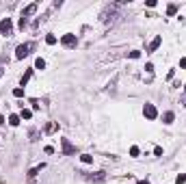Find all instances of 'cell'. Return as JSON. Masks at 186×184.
Returning a JSON list of instances; mask_svg holds the SVG:
<instances>
[{
	"mask_svg": "<svg viewBox=\"0 0 186 184\" xmlns=\"http://www.w3.org/2000/svg\"><path fill=\"white\" fill-rule=\"evenodd\" d=\"M139 184H149V182H147V180H141V182H139Z\"/></svg>",
	"mask_w": 186,
	"mask_h": 184,
	"instance_id": "83f0119b",
	"label": "cell"
},
{
	"mask_svg": "<svg viewBox=\"0 0 186 184\" xmlns=\"http://www.w3.org/2000/svg\"><path fill=\"white\" fill-rule=\"evenodd\" d=\"M30 48H32V43H22V46H18V50H15V59L22 61L24 57H28V54H30Z\"/></svg>",
	"mask_w": 186,
	"mask_h": 184,
	"instance_id": "7a4b0ae2",
	"label": "cell"
},
{
	"mask_svg": "<svg viewBox=\"0 0 186 184\" xmlns=\"http://www.w3.org/2000/svg\"><path fill=\"white\" fill-rule=\"evenodd\" d=\"M30 76H32V69H26V74H24V76H22V80H20V85H22V87H24V85H26V82H28V80H30Z\"/></svg>",
	"mask_w": 186,
	"mask_h": 184,
	"instance_id": "30bf717a",
	"label": "cell"
},
{
	"mask_svg": "<svg viewBox=\"0 0 186 184\" xmlns=\"http://www.w3.org/2000/svg\"><path fill=\"white\" fill-rule=\"evenodd\" d=\"M56 128H58L56 124H48V126H46V132H54Z\"/></svg>",
	"mask_w": 186,
	"mask_h": 184,
	"instance_id": "44dd1931",
	"label": "cell"
},
{
	"mask_svg": "<svg viewBox=\"0 0 186 184\" xmlns=\"http://www.w3.org/2000/svg\"><path fill=\"white\" fill-rule=\"evenodd\" d=\"M35 11H37V4L32 2V4H28V7L24 9V13H22V18H28V15H32V13H35Z\"/></svg>",
	"mask_w": 186,
	"mask_h": 184,
	"instance_id": "8992f818",
	"label": "cell"
},
{
	"mask_svg": "<svg viewBox=\"0 0 186 184\" xmlns=\"http://www.w3.org/2000/svg\"><path fill=\"white\" fill-rule=\"evenodd\" d=\"M61 43L65 48H76V43H78V39H76L74 33H67V35H63L61 37Z\"/></svg>",
	"mask_w": 186,
	"mask_h": 184,
	"instance_id": "3957f363",
	"label": "cell"
},
{
	"mask_svg": "<svg viewBox=\"0 0 186 184\" xmlns=\"http://www.w3.org/2000/svg\"><path fill=\"white\" fill-rule=\"evenodd\" d=\"M160 41H162V37H156V39H154V41H151V43H149V48H147V52H154V50H156L158 46H160Z\"/></svg>",
	"mask_w": 186,
	"mask_h": 184,
	"instance_id": "ba28073f",
	"label": "cell"
},
{
	"mask_svg": "<svg viewBox=\"0 0 186 184\" xmlns=\"http://www.w3.org/2000/svg\"><path fill=\"white\" fill-rule=\"evenodd\" d=\"M2 71H4V69H2V67H0V78H2Z\"/></svg>",
	"mask_w": 186,
	"mask_h": 184,
	"instance_id": "f1b7e54d",
	"label": "cell"
},
{
	"mask_svg": "<svg viewBox=\"0 0 186 184\" xmlns=\"http://www.w3.org/2000/svg\"><path fill=\"white\" fill-rule=\"evenodd\" d=\"M139 154H141V149L136 147V145H132V147H130V156H132V158H136Z\"/></svg>",
	"mask_w": 186,
	"mask_h": 184,
	"instance_id": "ac0fdd59",
	"label": "cell"
},
{
	"mask_svg": "<svg viewBox=\"0 0 186 184\" xmlns=\"http://www.w3.org/2000/svg\"><path fill=\"white\" fill-rule=\"evenodd\" d=\"M61 145H63V154H65V156L76 154V145H72V143H69L67 139H61Z\"/></svg>",
	"mask_w": 186,
	"mask_h": 184,
	"instance_id": "5b68a950",
	"label": "cell"
},
{
	"mask_svg": "<svg viewBox=\"0 0 186 184\" xmlns=\"http://www.w3.org/2000/svg\"><path fill=\"white\" fill-rule=\"evenodd\" d=\"M37 134H39L37 130H30V141H35V139H37Z\"/></svg>",
	"mask_w": 186,
	"mask_h": 184,
	"instance_id": "603a6c76",
	"label": "cell"
},
{
	"mask_svg": "<svg viewBox=\"0 0 186 184\" xmlns=\"http://www.w3.org/2000/svg\"><path fill=\"white\" fill-rule=\"evenodd\" d=\"M2 124H4V117H2V115H0V126H2Z\"/></svg>",
	"mask_w": 186,
	"mask_h": 184,
	"instance_id": "4316f807",
	"label": "cell"
},
{
	"mask_svg": "<svg viewBox=\"0 0 186 184\" xmlns=\"http://www.w3.org/2000/svg\"><path fill=\"white\" fill-rule=\"evenodd\" d=\"M145 71H149V74H151V71H154V65H151V63H147V65H145Z\"/></svg>",
	"mask_w": 186,
	"mask_h": 184,
	"instance_id": "cb8c5ba5",
	"label": "cell"
},
{
	"mask_svg": "<svg viewBox=\"0 0 186 184\" xmlns=\"http://www.w3.org/2000/svg\"><path fill=\"white\" fill-rule=\"evenodd\" d=\"M173 119H175V115H173L171 110H167V113L162 115V121H165V124H173Z\"/></svg>",
	"mask_w": 186,
	"mask_h": 184,
	"instance_id": "9c48e42d",
	"label": "cell"
},
{
	"mask_svg": "<svg viewBox=\"0 0 186 184\" xmlns=\"http://www.w3.org/2000/svg\"><path fill=\"white\" fill-rule=\"evenodd\" d=\"M175 182H178V184H186V176H178Z\"/></svg>",
	"mask_w": 186,
	"mask_h": 184,
	"instance_id": "7402d4cb",
	"label": "cell"
},
{
	"mask_svg": "<svg viewBox=\"0 0 186 184\" xmlns=\"http://www.w3.org/2000/svg\"><path fill=\"white\" fill-rule=\"evenodd\" d=\"M154 154L156 156H162V147H154Z\"/></svg>",
	"mask_w": 186,
	"mask_h": 184,
	"instance_id": "d4e9b609",
	"label": "cell"
},
{
	"mask_svg": "<svg viewBox=\"0 0 186 184\" xmlns=\"http://www.w3.org/2000/svg\"><path fill=\"white\" fill-rule=\"evenodd\" d=\"M175 11H178V4H169L167 7V15H175Z\"/></svg>",
	"mask_w": 186,
	"mask_h": 184,
	"instance_id": "e0dca14e",
	"label": "cell"
},
{
	"mask_svg": "<svg viewBox=\"0 0 186 184\" xmlns=\"http://www.w3.org/2000/svg\"><path fill=\"white\" fill-rule=\"evenodd\" d=\"M46 43H48V46H54V43H56V37H54V35H48L46 37Z\"/></svg>",
	"mask_w": 186,
	"mask_h": 184,
	"instance_id": "d6986e66",
	"label": "cell"
},
{
	"mask_svg": "<svg viewBox=\"0 0 186 184\" xmlns=\"http://www.w3.org/2000/svg\"><path fill=\"white\" fill-rule=\"evenodd\" d=\"M20 121H22L20 115H11V117H9V124H11V126H20Z\"/></svg>",
	"mask_w": 186,
	"mask_h": 184,
	"instance_id": "8fae6325",
	"label": "cell"
},
{
	"mask_svg": "<svg viewBox=\"0 0 186 184\" xmlns=\"http://www.w3.org/2000/svg\"><path fill=\"white\" fill-rule=\"evenodd\" d=\"M128 57H130V59H139L141 52H139V50H132V52H128Z\"/></svg>",
	"mask_w": 186,
	"mask_h": 184,
	"instance_id": "ffe728a7",
	"label": "cell"
},
{
	"mask_svg": "<svg viewBox=\"0 0 186 184\" xmlns=\"http://www.w3.org/2000/svg\"><path fill=\"white\" fill-rule=\"evenodd\" d=\"M13 96L15 98H24V89H22V87H15L13 89Z\"/></svg>",
	"mask_w": 186,
	"mask_h": 184,
	"instance_id": "2e32d148",
	"label": "cell"
},
{
	"mask_svg": "<svg viewBox=\"0 0 186 184\" xmlns=\"http://www.w3.org/2000/svg\"><path fill=\"white\" fill-rule=\"evenodd\" d=\"M89 180H91V182H102V180H104V171H100L97 176H89Z\"/></svg>",
	"mask_w": 186,
	"mask_h": 184,
	"instance_id": "5bb4252c",
	"label": "cell"
},
{
	"mask_svg": "<svg viewBox=\"0 0 186 184\" xmlns=\"http://www.w3.org/2000/svg\"><path fill=\"white\" fill-rule=\"evenodd\" d=\"M43 169H46V165H43V163H41V165H37V167H32V169L28 171V178H35V176L39 173V171H43Z\"/></svg>",
	"mask_w": 186,
	"mask_h": 184,
	"instance_id": "52a82bcc",
	"label": "cell"
},
{
	"mask_svg": "<svg viewBox=\"0 0 186 184\" xmlns=\"http://www.w3.org/2000/svg\"><path fill=\"white\" fill-rule=\"evenodd\" d=\"M143 115L147 117V119H156V117H158V110H156L154 104H145V106H143Z\"/></svg>",
	"mask_w": 186,
	"mask_h": 184,
	"instance_id": "277c9868",
	"label": "cell"
},
{
	"mask_svg": "<svg viewBox=\"0 0 186 184\" xmlns=\"http://www.w3.org/2000/svg\"><path fill=\"white\" fill-rule=\"evenodd\" d=\"M20 117H22V119H30V117H32V110H28V108H22Z\"/></svg>",
	"mask_w": 186,
	"mask_h": 184,
	"instance_id": "4fadbf2b",
	"label": "cell"
},
{
	"mask_svg": "<svg viewBox=\"0 0 186 184\" xmlns=\"http://www.w3.org/2000/svg\"><path fill=\"white\" fill-rule=\"evenodd\" d=\"M180 67H182V69H186V57H184L182 61H180Z\"/></svg>",
	"mask_w": 186,
	"mask_h": 184,
	"instance_id": "484cf974",
	"label": "cell"
},
{
	"mask_svg": "<svg viewBox=\"0 0 186 184\" xmlns=\"http://www.w3.org/2000/svg\"><path fill=\"white\" fill-rule=\"evenodd\" d=\"M35 69H46V61H43L41 57L35 61Z\"/></svg>",
	"mask_w": 186,
	"mask_h": 184,
	"instance_id": "7c38bea8",
	"label": "cell"
},
{
	"mask_svg": "<svg viewBox=\"0 0 186 184\" xmlns=\"http://www.w3.org/2000/svg\"><path fill=\"white\" fill-rule=\"evenodd\" d=\"M11 33H13V22H11V18H4L0 22V35L11 37Z\"/></svg>",
	"mask_w": 186,
	"mask_h": 184,
	"instance_id": "6da1fadb",
	"label": "cell"
},
{
	"mask_svg": "<svg viewBox=\"0 0 186 184\" xmlns=\"http://www.w3.org/2000/svg\"><path fill=\"white\" fill-rule=\"evenodd\" d=\"M80 160H82L85 165H91V163H93V156H89V154H82V156H80Z\"/></svg>",
	"mask_w": 186,
	"mask_h": 184,
	"instance_id": "9a60e30c",
	"label": "cell"
},
{
	"mask_svg": "<svg viewBox=\"0 0 186 184\" xmlns=\"http://www.w3.org/2000/svg\"><path fill=\"white\" fill-rule=\"evenodd\" d=\"M184 91H186V85H184Z\"/></svg>",
	"mask_w": 186,
	"mask_h": 184,
	"instance_id": "f546056e",
	"label": "cell"
}]
</instances>
